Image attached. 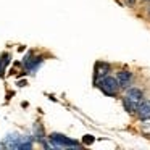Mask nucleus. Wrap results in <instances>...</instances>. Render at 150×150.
Listing matches in <instances>:
<instances>
[{"label":"nucleus","instance_id":"f257e3e1","mask_svg":"<svg viewBox=\"0 0 150 150\" xmlns=\"http://www.w3.org/2000/svg\"><path fill=\"white\" fill-rule=\"evenodd\" d=\"M142 100H144L142 91L137 89V87H129L126 92V95H124V98H123V103H124V108H126L129 113H134V111H137V108L142 103Z\"/></svg>","mask_w":150,"mask_h":150},{"label":"nucleus","instance_id":"f03ea898","mask_svg":"<svg viewBox=\"0 0 150 150\" xmlns=\"http://www.w3.org/2000/svg\"><path fill=\"white\" fill-rule=\"evenodd\" d=\"M100 89L105 92L107 95H116V92L120 91V82H118L116 78H111V76H103L102 81L98 82Z\"/></svg>","mask_w":150,"mask_h":150},{"label":"nucleus","instance_id":"7ed1b4c3","mask_svg":"<svg viewBox=\"0 0 150 150\" xmlns=\"http://www.w3.org/2000/svg\"><path fill=\"white\" fill-rule=\"evenodd\" d=\"M116 79H118V82H120L121 89H129L131 82H132V74H131L129 71H126V69H121V71H118Z\"/></svg>","mask_w":150,"mask_h":150},{"label":"nucleus","instance_id":"20e7f679","mask_svg":"<svg viewBox=\"0 0 150 150\" xmlns=\"http://www.w3.org/2000/svg\"><path fill=\"white\" fill-rule=\"evenodd\" d=\"M50 139H52L57 145H63V147H76L78 145L76 140H71V139H68L66 136H62V134H52Z\"/></svg>","mask_w":150,"mask_h":150},{"label":"nucleus","instance_id":"39448f33","mask_svg":"<svg viewBox=\"0 0 150 150\" xmlns=\"http://www.w3.org/2000/svg\"><path fill=\"white\" fill-rule=\"evenodd\" d=\"M137 115L142 120H149L150 118V100H142V103L137 108Z\"/></svg>","mask_w":150,"mask_h":150},{"label":"nucleus","instance_id":"423d86ee","mask_svg":"<svg viewBox=\"0 0 150 150\" xmlns=\"http://www.w3.org/2000/svg\"><path fill=\"white\" fill-rule=\"evenodd\" d=\"M108 69H110V66H108L107 63H97V66H95V78L107 76Z\"/></svg>","mask_w":150,"mask_h":150},{"label":"nucleus","instance_id":"0eeeda50","mask_svg":"<svg viewBox=\"0 0 150 150\" xmlns=\"http://www.w3.org/2000/svg\"><path fill=\"white\" fill-rule=\"evenodd\" d=\"M92 140H94V137H92V136H86V142H92Z\"/></svg>","mask_w":150,"mask_h":150},{"label":"nucleus","instance_id":"6e6552de","mask_svg":"<svg viewBox=\"0 0 150 150\" xmlns=\"http://www.w3.org/2000/svg\"><path fill=\"white\" fill-rule=\"evenodd\" d=\"M134 2H136V0H127V4H134Z\"/></svg>","mask_w":150,"mask_h":150},{"label":"nucleus","instance_id":"1a4fd4ad","mask_svg":"<svg viewBox=\"0 0 150 150\" xmlns=\"http://www.w3.org/2000/svg\"><path fill=\"white\" fill-rule=\"evenodd\" d=\"M149 15H150V10H149Z\"/></svg>","mask_w":150,"mask_h":150}]
</instances>
